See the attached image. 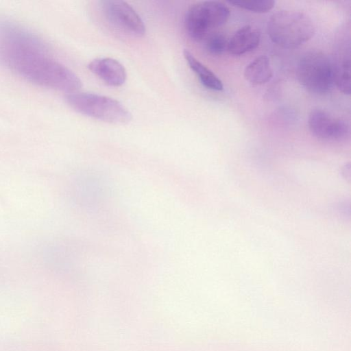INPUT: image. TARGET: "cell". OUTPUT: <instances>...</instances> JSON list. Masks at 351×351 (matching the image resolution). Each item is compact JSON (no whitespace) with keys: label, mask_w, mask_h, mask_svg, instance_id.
<instances>
[{"label":"cell","mask_w":351,"mask_h":351,"mask_svg":"<svg viewBox=\"0 0 351 351\" xmlns=\"http://www.w3.org/2000/svg\"><path fill=\"white\" fill-rule=\"evenodd\" d=\"M0 61L23 78L43 87L70 93L82 86L75 73L47 57L42 43L22 30L1 36Z\"/></svg>","instance_id":"cell-1"},{"label":"cell","mask_w":351,"mask_h":351,"mask_svg":"<svg viewBox=\"0 0 351 351\" xmlns=\"http://www.w3.org/2000/svg\"><path fill=\"white\" fill-rule=\"evenodd\" d=\"M271 40L284 48H295L310 40L315 33L311 19L295 11L279 10L271 15L267 23Z\"/></svg>","instance_id":"cell-2"},{"label":"cell","mask_w":351,"mask_h":351,"mask_svg":"<svg viewBox=\"0 0 351 351\" xmlns=\"http://www.w3.org/2000/svg\"><path fill=\"white\" fill-rule=\"evenodd\" d=\"M64 99L75 111L95 119L116 124L127 123L132 119L127 108L107 96L76 91L67 93Z\"/></svg>","instance_id":"cell-3"},{"label":"cell","mask_w":351,"mask_h":351,"mask_svg":"<svg viewBox=\"0 0 351 351\" xmlns=\"http://www.w3.org/2000/svg\"><path fill=\"white\" fill-rule=\"evenodd\" d=\"M296 76L300 84L308 91L324 94L335 84L334 64L324 53L311 51L299 61Z\"/></svg>","instance_id":"cell-4"},{"label":"cell","mask_w":351,"mask_h":351,"mask_svg":"<svg viewBox=\"0 0 351 351\" xmlns=\"http://www.w3.org/2000/svg\"><path fill=\"white\" fill-rule=\"evenodd\" d=\"M230 15L229 8L217 1H204L189 8L184 17V26L188 35L199 41L213 29L223 25Z\"/></svg>","instance_id":"cell-5"},{"label":"cell","mask_w":351,"mask_h":351,"mask_svg":"<svg viewBox=\"0 0 351 351\" xmlns=\"http://www.w3.org/2000/svg\"><path fill=\"white\" fill-rule=\"evenodd\" d=\"M105 18L113 27L132 36L141 37L145 27L140 16L123 1L106 0L101 2Z\"/></svg>","instance_id":"cell-6"},{"label":"cell","mask_w":351,"mask_h":351,"mask_svg":"<svg viewBox=\"0 0 351 351\" xmlns=\"http://www.w3.org/2000/svg\"><path fill=\"white\" fill-rule=\"evenodd\" d=\"M308 125L311 132L322 140L339 141L349 134V126L346 121L322 109H314L311 112Z\"/></svg>","instance_id":"cell-7"},{"label":"cell","mask_w":351,"mask_h":351,"mask_svg":"<svg viewBox=\"0 0 351 351\" xmlns=\"http://www.w3.org/2000/svg\"><path fill=\"white\" fill-rule=\"evenodd\" d=\"M88 69L110 86H121L127 77L125 67L118 60L111 58H99L88 64Z\"/></svg>","instance_id":"cell-8"},{"label":"cell","mask_w":351,"mask_h":351,"mask_svg":"<svg viewBox=\"0 0 351 351\" xmlns=\"http://www.w3.org/2000/svg\"><path fill=\"white\" fill-rule=\"evenodd\" d=\"M259 31L250 25H245L237 30L228 41L227 50L233 55H242L254 49L259 44Z\"/></svg>","instance_id":"cell-9"},{"label":"cell","mask_w":351,"mask_h":351,"mask_svg":"<svg viewBox=\"0 0 351 351\" xmlns=\"http://www.w3.org/2000/svg\"><path fill=\"white\" fill-rule=\"evenodd\" d=\"M183 56L191 70L197 75L202 85L213 90H221L223 84L220 79L208 68L201 63L187 49L183 51Z\"/></svg>","instance_id":"cell-10"},{"label":"cell","mask_w":351,"mask_h":351,"mask_svg":"<svg viewBox=\"0 0 351 351\" xmlns=\"http://www.w3.org/2000/svg\"><path fill=\"white\" fill-rule=\"evenodd\" d=\"M246 80L254 85H260L269 82L273 71L269 59L266 56H261L247 65L244 71Z\"/></svg>","instance_id":"cell-11"},{"label":"cell","mask_w":351,"mask_h":351,"mask_svg":"<svg viewBox=\"0 0 351 351\" xmlns=\"http://www.w3.org/2000/svg\"><path fill=\"white\" fill-rule=\"evenodd\" d=\"M82 178L79 188L80 195L86 203L95 204L104 195L103 182L93 174L86 175Z\"/></svg>","instance_id":"cell-12"},{"label":"cell","mask_w":351,"mask_h":351,"mask_svg":"<svg viewBox=\"0 0 351 351\" xmlns=\"http://www.w3.org/2000/svg\"><path fill=\"white\" fill-rule=\"evenodd\" d=\"M350 53H344L334 64V82L343 93L350 95Z\"/></svg>","instance_id":"cell-13"},{"label":"cell","mask_w":351,"mask_h":351,"mask_svg":"<svg viewBox=\"0 0 351 351\" xmlns=\"http://www.w3.org/2000/svg\"><path fill=\"white\" fill-rule=\"evenodd\" d=\"M230 4L255 13H266L271 10L275 1L271 0H230Z\"/></svg>","instance_id":"cell-14"},{"label":"cell","mask_w":351,"mask_h":351,"mask_svg":"<svg viewBox=\"0 0 351 351\" xmlns=\"http://www.w3.org/2000/svg\"><path fill=\"white\" fill-rule=\"evenodd\" d=\"M227 47L228 40L222 34L213 33L206 38V48L211 54H221L227 49Z\"/></svg>","instance_id":"cell-15"}]
</instances>
